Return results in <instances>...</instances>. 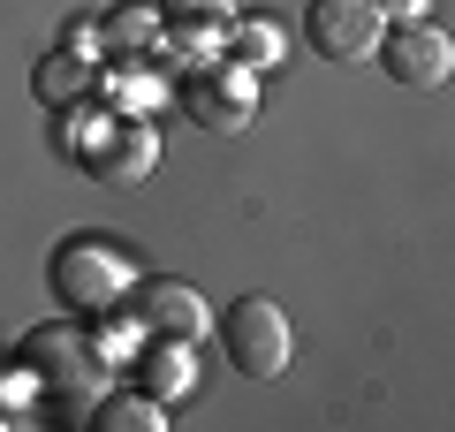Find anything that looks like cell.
Masks as SVG:
<instances>
[{
  "instance_id": "7",
  "label": "cell",
  "mask_w": 455,
  "mask_h": 432,
  "mask_svg": "<svg viewBox=\"0 0 455 432\" xmlns=\"http://www.w3.org/2000/svg\"><path fill=\"white\" fill-rule=\"evenodd\" d=\"M92 167L107 190H130V182H145L152 167H160V137H152V122H107V137L92 144Z\"/></svg>"
},
{
  "instance_id": "4",
  "label": "cell",
  "mask_w": 455,
  "mask_h": 432,
  "mask_svg": "<svg viewBox=\"0 0 455 432\" xmlns=\"http://www.w3.org/2000/svg\"><path fill=\"white\" fill-rule=\"evenodd\" d=\"M175 107L190 114L197 129H212V137H243V129L259 122V68H243V61L197 68V76L175 84Z\"/></svg>"
},
{
  "instance_id": "3",
  "label": "cell",
  "mask_w": 455,
  "mask_h": 432,
  "mask_svg": "<svg viewBox=\"0 0 455 432\" xmlns=\"http://www.w3.org/2000/svg\"><path fill=\"white\" fill-rule=\"evenodd\" d=\"M212 334L228 341V364L243 372V380H281V372H289V356H296L289 319H281L274 296H235V304H228V319L212 326Z\"/></svg>"
},
{
  "instance_id": "5",
  "label": "cell",
  "mask_w": 455,
  "mask_h": 432,
  "mask_svg": "<svg viewBox=\"0 0 455 432\" xmlns=\"http://www.w3.org/2000/svg\"><path fill=\"white\" fill-rule=\"evenodd\" d=\"M379 8L372 0H311L304 8V38L319 61H372L379 53Z\"/></svg>"
},
{
  "instance_id": "14",
  "label": "cell",
  "mask_w": 455,
  "mask_h": 432,
  "mask_svg": "<svg viewBox=\"0 0 455 432\" xmlns=\"http://www.w3.org/2000/svg\"><path fill=\"white\" fill-rule=\"evenodd\" d=\"M220 38L235 46V61H243V68H274V61H281V31H274L266 16H228Z\"/></svg>"
},
{
  "instance_id": "12",
  "label": "cell",
  "mask_w": 455,
  "mask_h": 432,
  "mask_svg": "<svg viewBox=\"0 0 455 432\" xmlns=\"http://www.w3.org/2000/svg\"><path fill=\"white\" fill-rule=\"evenodd\" d=\"M160 8L152 0H122V8H107V23H99V38H107L114 53H137V46H160Z\"/></svg>"
},
{
  "instance_id": "11",
  "label": "cell",
  "mask_w": 455,
  "mask_h": 432,
  "mask_svg": "<svg viewBox=\"0 0 455 432\" xmlns=\"http://www.w3.org/2000/svg\"><path fill=\"white\" fill-rule=\"evenodd\" d=\"M160 23H167L160 38H175V46H212L228 31V0H175V8H160Z\"/></svg>"
},
{
  "instance_id": "8",
  "label": "cell",
  "mask_w": 455,
  "mask_h": 432,
  "mask_svg": "<svg viewBox=\"0 0 455 432\" xmlns=\"http://www.w3.org/2000/svg\"><path fill=\"white\" fill-rule=\"evenodd\" d=\"M137 311H145V326L167 334V341H205L212 334V311H205V296H197L190 281H145L137 288Z\"/></svg>"
},
{
  "instance_id": "15",
  "label": "cell",
  "mask_w": 455,
  "mask_h": 432,
  "mask_svg": "<svg viewBox=\"0 0 455 432\" xmlns=\"http://www.w3.org/2000/svg\"><path fill=\"white\" fill-rule=\"evenodd\" d=\"M372 8H379V16H403V23L425 16V0H372Z\"/></svg>"
},
{
  "instance_id": "1",
  "label": "cell",
  "mask_w": 455,
  "mask_h": 432,
  "mask_svg": "<svg viewBox=\"0 0 455 432\" xmlns=\"http://www.w3.org/2000/svg\"><path fill=\"white\" fill-rule=\"evenodd\" d=\"M23 364H31V380L53 395L61 417H92L99 387H107V356H99L76 326H38V334L23 341Z\"/></svg>"
},
{
  "instance_id": "9",
  "label": "cell",
  "mask_w": 455,
  "mask_h": 432,
  "mask_svg": "<svg viewBox=\"0 0 455 432\" xmlns=\"http://www.w3.org/2000/svg\"><path fill=\"white\" fill-rule=\"evenodd\" d=\"M137 380H145L152 402H182V395L197 387V341H167V334H152V349L137 356Z\"/></svg>"
},
{
  "instance_id": "13",
  "label": "cell",
  "mask_w": 455,
  "mask_h": 432,
  "mask_svg": "<svg viewBox=\"0 0 455 432\" xmlns=\"http://www.w3.org/2000/svg\"><path fill=\"white\" fill-rule=\"evenodd\" d=\"M92 425H107V432H160L167 425V402H152V395H99L92 402Z\"/></svg>"
},
{
  "instance_id": "10",
  "label": "cell",
  "mask_w": 455,
  "mask_h": 432,
  "mask_svg": "<svg viewBox=\"0 0 455 432\" xmlns=\"http://www.w3.org/2000/svg\"><path fill=\"white\" fill-rule=\"evenodd\" d=\"M84 46H92V38L68 31L61 53H46V61L31 68V84H38V99H46V107H84V99H92V61H84Z\"/></svg>"
},
{
  "instance_id": "6",
  "label": "cell",
  "mask_w": 455,
  "mask_h": 432,
  "mask_svg": "<svg viewBox=\"0 0 455 432\" xmlns=\"http://www.w3.org/2000/svg\"><path fill=\"white\" fill-rule=\"evenodd\" d=\"M379 53H387V76L410 84V92H440V84L455 76V46L433 23H395V31L379 38Z\"/></svg>"
},
{
  "instance_id": "2",
  "label": "cell",
  "mask_w": 455,
  "mask_h": 432,
  "mask_svg": "<svg viewBox=\"0 0 455 432\" xmlns=\"http://www.w3.org/2000/svg\"><path fill=\"white\" fill-rule=\"evenodd\" d=\"M130 281H137V258L122 251V243H107V236H76V243H61V251H53V288H61L76 311L122 304V296H130Z\"/></svg>"
}]
</instances>
